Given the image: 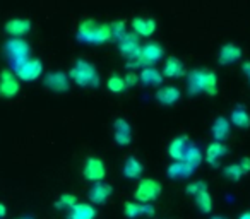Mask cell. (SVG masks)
I'll return each instance as SVG.
<instances>
[{
  "instance_id": "1",
  "label": "cell",
  "mask_w": 250,
  "mask_h": 219,
  "mask_svg": "<svg viewBox=\"0 0 250 219\" xmlns=\"http://www.w3.org/2000/svg\"><path fill=\"white\" fill-rule=\"evenodd\" d=\"M187 91L190 96H197L201 93L216 96L219 91L218 76H216V72H208L204 69L190 70L187 76Z\"/></svg>"
},
{
  "instance_id": "2",
  "label": "cell",
  "mask_w": 250,
  "mask_h": 219,
  "mask_svg": "<svg viewBox=\"0 0 250 219\" xmlns=\"http://www.w3.org/2000/svg\"><path fill=\"white\" fill-rule=\"evenodd\" d=\"M165 55L163 46L158 41H149L146 45H143L141 48V53L134 59L127 60V69L129 70H136V69H146V67H153V63L160 62Z\"/></svg>"
},
{
  "instance_id": "3",
  "label": "cell",
  "mask_w": 250,
  "mask_h": 219,
  "mask_svg": "<svg viewBox=\"0 0 250 219\" xmlns=\"http://www.w3.org/2000/svg\"><path fill=\"white\" fill-rule=\"evenodd\" d=\"M69 77L81 87H98L100 86V76L96 67L84 59L76 60L72 69L69 70Z\"/></svg>"
},
{
  "instance_id": "4",
  "label": "cell",
  "mask_w": 250,
  "mask_h": 219,
  "mask_svg": "<svg viewBox=\"0 0 250 219\" xmlns=\"http://www.w3.org/2000/svg\"><path fill=\"white\" fill-rule=\"evenodd\" d=\"M4 52L7 55L9 62H11L12 69L19 63L26 62L29 59V53H31V48H29L28 41L22 38H11L5 41L4 45Z\"/></svg>"
},
{
  "instance_id": "5",
  "label": "cell",
  "mask_w": 250,
  "mask_h": 219,
  "mask_svg": "<svg viewBox=\"0 0 250 219\" xmlns=\"http://www.w3.org/2000/svg\"><path fill=\"white\" fill-rule=\"evenodd\" d=\"M161 183L153 178H144L139 185H137L136 192H134V199H136L139 204H151L156 199H160L161 195Z\"/></svg>"
},
{
  "instance_id": "6",
  "label": "cell",
  "mask_w": 250,
  "mask_h": 219,
  "mask_svg": "<svg viewBox=\"0 0 250 219\" xmlns=\"http://www.w3.org/2000/svg\"><path fill=\"white\" fill-rule=\"evenodd\" d=\"M12 72H14L16 77H18L19 80H22V82H33V80H36L43 74V63H42V60L31 59V57H29L26 62L16 65Z\"/></svg>"
},
{
  "instance_id": "7",
  "label": "cell",
  "mask_w": 250,
  "mask_h": 219,
  "mask_svg": "<svg viewBox=\"0 0 250 219\" xmlns=\"http://www.w3.org/2000/svg\"><path fill=\"white\" fill-rule=\"evenodd\" d=\"M21 91V82L16 77V74L9 69H4L0 72V98L4 100H12Z\"/></svg>"
},
{
  "instance_id": "8",
  "label": "cell",
  "mask_w": 250,
  "mask_h": 219,
  "mask_svg": "<svg viewBox=\"0 0 250 219\" xmlns=\"http://www.w3.org/2000/svg\"><path fill=\"white\" fill-rule=\"evenodd\" d=\"M83 177L87 181H94V183H100L103 181V178L106 177V166L100 158H87L84 161L83 166Z\"/></svg>"
},
{
  "instance_id": "9",
  "label": "cell",
  "mask_w": 250,
  "mask_h": 219,
  "mask_svg": "<svg viewBox=\"0 0 250 219\" xmlns=\"http://www.w3.org/2000/svg\"><path fill=\"white\" fill-rule=\"evenodd\" d=\"M141 48H143V43H141L139 36L134 35V33H127V35L118 41V50H120V53L127 60L139 55Z\"/></svg>"
},
{
  "instance_id": "10",
  "label": "cell",
  "mask_w": 250,
  "mask_h": 219,
  "mask_svg": "<svg viewBox=\"0 0 250 219\" xmlns=\"http://www.w3.org/2000/svg\"><path fill=\"white\" fill-rule=\"evenodd\" d=\"M113 140L118 146H127L132 142V127L125 119H117L113 122Z\"/></svg>"
},
{
  "instance_id": "11",
  "label": "cell",
  "mask_w": 250,
  "mask_h": 219,
  "mask_svg": "<svg viewBox=\"0 0 250 219\" xmlns=\"http://www.w3.org/2000/svg\"><path fill=\"white\" fill-rule=\"evenodd\" d=\"M43 82L53 93H65V91H69V76L65 72H62V70L46 74Z\"/></svg>"
},
{
  "instance_id": "12",
  "label": "cell",
  "mask_w": 250,
  "mask_h": 219,
  "mask_svg": "<svg viewBox=\"0 0 250 219\" xmlns=\"http://www.w3.org/2000/svg\"><path fill=\"white\" fill-rule=\"evenodd\" d=\"M100 22L96 19H84L77 28V40L81 43H87V45H94V36H96V29Z\"/></svg>"
},
{
  "instance_id": "13",
  "label": "cell",
  "mask_w": 250,
  "mask_h": 219,
  "mask_svg": "<svg viewBox=\"0 0 250 219\" xmlns=\"http://www.w3.org/2000/svg\"><path fill=\"white\" fill-rule=\"evenodd\" d=\"M5 33L12 36V38H21V36L28 35L31 31V21L24 18H14L11 21L5 22Z\"/></svg>"
},
{
  "instance_id": "14",
  "label": "cell",
  "mask_w": 250,
  "mask_h": 219,
  "mask_svg": "<svg viewBox=\"0 0 250 219\" xmlns=\"http://www.w3.org/2000/svg\"><path fill=\"white\" fill-rule=\"evenodd\" d=\"M242 59V48L235 43H226L225 46H221L218 53V62L221 65H229V63H235Z\"/></svg>"
},
{
  "instance_id": "15",
  "label": "cell",
  "mask_w": 250,
  "mask_h": 219,
  "mask_svg": "<svg viewBox=\"0 0 250 219\" xmlns=\"http://www.w3.org/2000/svg\"><path fill=\"white\" fill-rule=\"evenodd\" d=\"M231 132V123L226 117H218L211 125V134L214 137V142H223L229 137Z\"/></svg>"
},
{
  "instance_id": "16",
  "label": "cell",
  "mask_w": 250,
  "mask_h": 219,
  "mask_svg": "<svg viewBox=\"0 0 250 219\" xmlns=\"http://www.w3.org/2000/svg\"><path fill=\"white\" fill-rule=\"evenodd\" d=\"M111 194H113V187L100 181V183H94L89 190V200L91 204H104L111 197Z\"/></svg>"
},
{
  "instance_id": "17",
  "label": "cell",
  "mask_w": 250,
  "mask_h": 219,
  "mask_svg": "<svg viewBox=\"0 0 250 219\" xmlns=\"http://www.w3.org/2000/svg\"><path fill=\"white\" fill-rule=\"evenodd\" d=\"M132 29H134V35L147 38V36L154 35V31H156V21L149 18H134Z\"/></svg>"
},
{
  "instance_id": "18",
  "label": "cell",
  "mask_w": 250,
  "mask_h": 219,
  "mask_svg": "<svg viewBox=\"0 0 250 219\" xmlns=\"http://www.w3.org/2000/svg\"><path fill=\"white\" fill-rule=\"evenodd\" d=\"M180 96H182L180 89L175 87V86H163L156 91L158 103L165 104V106H171V104H175L178 100H180Z\"/></svg>"
},
{
  "instance_id": "19",
  "label": "cell",
  "mask_w": 250,
  "mask_h": 219,
  "mask_svg": "<svg viewBox=\"0 0 250 219\" xmlns=\"http://www.w3.org/2000/svg\"><path fill=\"white\" fill-rule=\"evenodd\" d=\"M185 65L184 62H182L180 59H177V57H170V59H167V62H165V69H163V76L165 77H170V79H178V77H184L185 76Z\"/></svg>"
},
{
  "instance_id": "20",
  "label": "cell",
  "mask_w": 250,
  "mask_h": 219,
  "mask_svg": "<svg viewBox=\"0 0 250 219\" xmlns=\"http://www.w3.org/2000/svg\"><path fill=\"white\" fill-rule=\"evenodd\" d=\"M194 171H195L194 168L188 166L184 161H175V163H171L170 166L167 168V177L171 178V180H182V178L192 177Z\"/></svg>"
},
{
  "instance_id": "21",
  "label": "cell",
  "mask_w": 250,
  "mask_h": 219,
  "mask_svg": "<svg viewBox=\"0 0 250 219\" xmlns=\"http://www.w3.org/2000/svg\"><path fill=\"white\" fill-rule=\"evenodd\" d=\"M188 144H190V140H188L187 136L175 137V139L170 142V146H168V156H170L173 161H182V158H184V153L188 147Z\"/></svg>"
},
{
  "instance_id": "22",
  "label": "cell",
  "mask_w": 250,
  "mask_h": 219,
  "mask_svg": "<svg viewBox=\"0 0 250 219\" xmlns=\"http://www.w3.org/2000/svg\"><path fill=\"white\" fill-rule=\"evenodd\" d=\"M226 153H228V149H226V146L223 142H212L208 146V149H206V156L204 159L208 161L211 166H219V159H221L223 156H226Z\"/></svg>"
},
{
  "instance_id": "23",
  "label": "cell",
  "mask_w": 250,
  "mask_h": 219,
  "mask_svg": "<svg viewBox=\"0 0 250 219\" xmlns=\"http://www.w3.org/2000/svg\"><path fill=\"white\" fill-rule=\"evenodd\" d=\"M229 123L238 129H249L250 127V115L247 112V108L243 104H236L231 110V115H229Z\"/></svg>"
},
{
  "instance_id": "24",
  "label": "cell",
  "mask_w": 250,
  "mask_h": 219,
  "mask_svg": "<svg viewBox=\"0 0 250 219\" xmlns=\"http://www.w3.org/2000/svg\"><path fill=\"white\" fill-rule=\"evenodd\" d=\"M96 218V209L87 202H77L69 212L67 219H94Z\"/></svg>"
},
{
  "instance_id": "25",
  "label": "cell",
  "mask_w": 250,
  "mask_h": 219,
  "mask_svg": "<svg viewBox=\"0 0 250 219\" xmlns=\"http://www.w3.org/2000/svg\"><path fill=\"white\" fill-rule=\"evenodd\" d=\"M144 171V166L143 163H141L137 158L130 156L125 159L124 163V168H122V173H124L125 178H130V180H136V178H139L141 175H143Z\"/></svg>"
},
{
  "instance_id": "26",
  "label": "cell",
  "mask_w": 250,
  "mask_h": 219,
  "mask_svg": "<svg viewBox=\"0 0 250 219\" xmlns=\"http://www.w3.org/2000/svg\"><path fill=\"white\" fill-rule=\"evenodd\" d=\"M139 82H143L144 86H160L163 82V74L156 67H146L141 70Z\"/></svg>"
},
{
  "instance_id": "27",
  "label": "cell",
  "mask_w": 250,
  "mask_h": 219,
  "mask_svg": "<svg viewBox=\"0 0 250 219\" xmlns=\"http://www.w3.org/2000/svg\"><path fill=\"white\" fill-rule=\"evenodd\" d=\"M202 159H204V156H202V151L199 149V146H195V144H192V142L188 144V147L185 149L182 161L187 163L188 166H192L194 170H197V168L201 166Z\"/></svg>"
},
{
  "instance_id": "28",
  "label": "cell",
  "mask_w": 250,
  "mask_h": 219,
  "mask_svg": "<svg viewBox=\"0 0 250 219\" xmlns=\"http://www.w3.org/2000/svg\"><path fill=\"white\" fill-rule=\"evenodd\" d=\"M194 200H195L197 209L202 214H209V212L212 211V199H211V195H209V192H201L199 195H195Z\"/></svg>"
},
{
  "instance_id": "29",
  "label": "cell",
  "mask_w": 250,
  "mask_h": 219,
  "mask_svg": "<svg viewBox=\"0 0 250 219\" xmlns=\"http://www.w3.org/2000/svg\"><path fill=\"white\" fill-rule=\"evenodd\" d=\"M110 40H111L110 24H106V22L98 24L96 36H94V45H101V43H106V41H110Z\"/></svg>"
},
{
  "instance_id": "30",
  "label": "cell",
  "mask_w": 250,
  "mask_h": 219,
  "mask_svg": "<svg viewBox=\"0 0 250 219\" xmlns=\"http://www.w3.org/2000/svg\"><path fill=\"white\" fill-rule=\"evenodd\" d=\"M110 31H111V40L113 41H120L127 35V24H125V21L110 22Z\"/></svg>"
},
{
  "instance_id": "31",
  "label": "cell",
  "mask_w": 250,
  "mask_h": 219,
  "mask_svg": "<svg viewBox=\"0 0 250 219\" xmlns=\"http://www.w3.org/2000/svg\"><path fill=\"white\" fill-rule=\"evenodd\" d=\"M106 87H108V91L110 93H113V94H118V93H122V91H125V80H124V77H120V76H111V77H108V80H106Z\"/></svg>"
},
{
  "instance_id": "32",
  "label": "cell",
  "mask_w": 250,
  "mask_h": 219,
  "mask_svg": "<svg viewBox=\"0 0 250 219\" xmlns=\"http://www.w3.org/2000/svg\"><path fill=\"white\" fill-rule=\"evenodd\" d=\"M124 214H125V218H129V219L139 218V216L143 214V204H139V202H125Z\"/></svg>"
},
{
  "instance_id": "33",
  "label": "cell",
  "mask_w": 250,
  "mask_h": 219,
  "mask_svg": "<svg viewBox=\"0 0 250 219\" xmlns=\"http://www.w3.org/2000/svg\"><path fill=\"white\" fill-rule=\"evenodd\" d=\"M223 175H225L226 178H229V180H233V181H238L242 177H245V173H243L242 166H240L238 163H233V164H228V166H225V170H223Z\"/></svg>"
},
{
  "instance_id": "34",
  "label": "cell",
  "mask_w": 250,
  "mask_h": 219,
  "mask_svg": "<svg viewBox=\"0 0 250 219\" xmlns=\"http://www.w3.org/2000/svg\"><path fill=\"white\" fill-rule=\"evenodd\" d=\"M185 192H187L188 195H192V197H195V195H199L201 192H208V183L202 180H194L187 185Z\"/></svg>"
},
{
  "instance_id": "35",
  "label": "cell",
  "mask_w": 250,
  "mask_h": 219,
  "mask_svg": "<svg viewBox=\"0 0 250 219\" xmlns=\"http://www.w3.org/2000/svg\"><path fill=\"white\" fill-rule=\"evenodd\" d=\"M77 204V197L72 194H63L59 200L55 202V207L57 209H72L74 205Z\"/></svg>"
},
{
  "instance_id": "36",
  "label": "cell",
  "mask_w": 250,
  "mask_h": 219,
  "mask_svg": "<svg viewBox=\"0 0 250 219\" xmlns=\"http://www.w3.org/2000/svg\"><path fill=\"white\" fill-rule=\"evenodd\" d=\"M124 80H125V86L127 87H134L137 82H139V76L132 70H127V74L124 76Z\"/></svg>"
},
{
  "instance_id": "37",
  "label": "cell",
  "mask_w": 250,
  "mask_h": 219,
  "mask_svg": "<svg viewBox=\"0 0 250 219\" xmlns=\"http://www.w3.org/2000/svg\"><path fill=\"white\" fill-rule=\"evenodd\" d=\"M238 164L242 166V170H243V173H250V158H242V159L238 161Z\"/></svg>"
},
{
  "instance_id": "38",
  "label": "cell",
  "mask_w": 250,
  "mask_h": 219,
  "mask_svg": "<svg viewBox=\"0 0 250 219\" xmlns=\"http://www.w3.org/2000/svg\"><path fill=\"white\" fill-rule=\"evenodd\" d=\"M143 214L144 216H153L154 214V207L151 204H143Z\"/></svg>"
},
{
  "instance_id": "39",
  "label": "cell",
  "mask_w": 250,
  "mask_h": 219,
  "mask_svg": "<svg viewBox=\"0 0 250 219\" xmlns=\"http://www.w3.org/2000/svg\"><path fill=\"white\" fill-rule=\"evenodd\" d=\"M242 69H243V74H245V77L249 79V84H250V60L249 62H243Z\"/></svg>"
},
{
  "instance_id": "40",
  "label": "cell",
  "mask_w": 250,
  "mask_h": 219,
  "mask_svg": "<svg viewBox=\"0 0 250 219\" xmlns=\"http://www.w3.org/2000/svg\"><path fill=\"white\" fill-rule=\"evenodd\" d=\"M7 216V205L0 202V219H4Z\"/></svg>"
},
{
  "instance_id": "41",
  "label": "cell",
  "mask_w": 250,
  "mask_h": 219,
  "mask_svg": "<svg viewBox=\"0 0 250 219\" xmlns=\"http://www.w3.org/2000/svg\"><path fill=\"white\" fill-rule=\"evenodd\" d=\"M238 219H250V211H247V212H242V214L238 216Z\"/></svg>"
},
{
  "instance_id": "42",
  "label": "cell",
  "mask_w": 250,
  "mask_h": 219,
  "mask_svg": "<svg viewBox=\"0 0 250 219\" xmlns=\"http://www.w3.org/2000/svg\"><path fill=\"white\" fill-rule=\"evenodd\" d=\"M211 219H226V218H221V216H214V218H211Z\"/></svg>"
},
{
  "instance_id": "43",
  "label": "cell",
  "mask_w": 250,
  "mask_h": 219,
  "mask_svg": "<svg viewBox=\"0 0 250 219\" xmlns=\"http://www.w3.org/2000/svg\"><path fill=\"white\" fill-rule=\"evenodd\" d=\"M18 219H33V218H18Z\"/></svg>"
}]
</instances>
